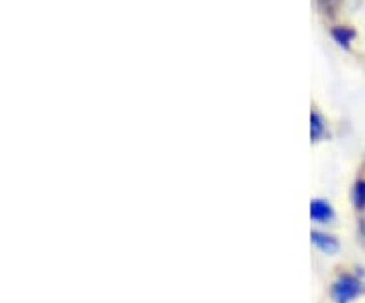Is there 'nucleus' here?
I'll use <instances>...</instances> for the list:
<instances>
[{"label": "nucleus", "mask_w": 365, "mask_h": 303, "mask_svg": "<svg viewBox=\"0 0 365 303\" xmlns=\"http://www.w3.org/2000/svg\"><path fill=\"white\" fill-rule=\"evenodd\" d=\"M365 293V283L357 275L341 273L331 285V299L335 303H351Z\"/></svg>", "instance_id": "nucleus-1"}, {"label": "nucleus", "mask_w": 365, "mask_h": 303, "mask_svg": "<svg viewBox=\"0 0 365 303\" xmlns=\"http://www.w3.org/2000/svg\"><path fill=\"white\" fill-rule=\"evenodd\" d=\"M311 218L317 224H329V222L335 220V210H333V206L329 202L317 198L311 202Z\"/></svg>", "instance_id": "nucleus-2"}, {"label": "nucleus", "mask_w": 365, "mask_h": 303, "mask_svg": "<svg viewBox=\"0 0 365 303\" xmlns=\"http://www.w3.org/2000/svg\"><path fill=\"white\" fill-rule=\"evenodd\" d=\"M311 242L325 254H337L339 252V240L327 232H321V230H313L311 232Z\"/></svg>", "instance_id": "nucleus-3"}, {"label": "nucleus", "mask_w": 365, "mask_h": 303, "mask_svg": "<svg viewBox=\"0 0 365 303\" xmlns=\"http://www.w3.org/2000/svg\"><path fill=\"white\" fill-rule=\"evenodd\" d=\"M325 120H323V116L317 110H313L311 112V141L319 143L325 136Z\"/></svg>", "instance_id": "nucleus-4"}, {"label": "nucleus", "mask_w": 365, "mask_h": 303, "mask_svg": "<svg viewBox=\"0 0 365 303\" xmlns=\"http://www.w3.org/2000/svg\"><path fill=\"white\" fill-rule=\"evenodd\" d=\"M331 33H333V37H335V41L339 43L341 47H345V49L351 47V41L355 39V31L353 29H349V26H335Z\"/></svg>", "instance_id": "nucleus-5"}, {"label": "nucleus", "mask_w": 365, "mask_h": 303, "mask_svg": "<svg viewBox=\"0 0 365 303\" xmlns=\"http://www.w3.org/2000/svg\"><path fill=\"white\" fill-rule=\"evenodd\" d=\"M353 206L355 210L365 212V179H359L353 185Z\"/></svg>", "instance_id": "nucleus-6"}, {"label": "nucleus", "mask_w": 365, "mask_h": 303, "mask_svg": "<svg viewBox=\"0 0 365 303\" xmlns=\"http://www.w3.org/2000/svg\"><path fill=\"white\" fill-rule=\"evenodd\" d=\"M359 238H361V242L365 244V214L359 218Z\"/></svg>", "instance_id": "nucleus-7"}]
</instances>
